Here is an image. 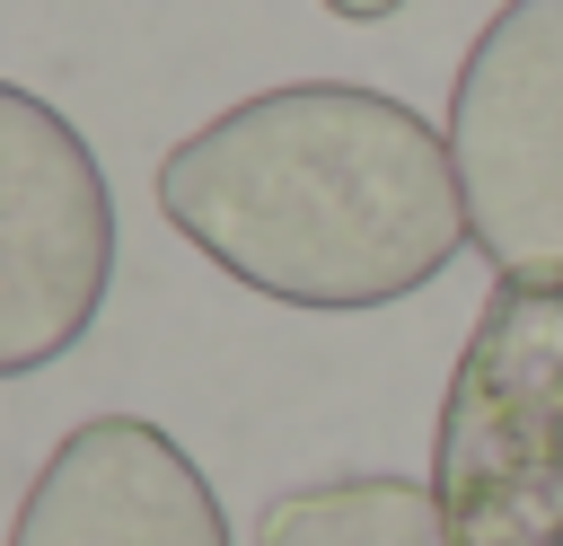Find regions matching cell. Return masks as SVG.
Segmentation results:
<instances>
[{"mask_svg":"<svg viewBox=\"0 0 563 546\" xmlns=\"http://www.w3.org/2000/svg\"><path fill=\"white\" fill-rule=\"evenodd\" d=\"M440 546H563V273L493 282L431 432Z\"/></svg>","mask_w":563,"mask_h":546,"instance_id":"obj_2","label":"cell"},{"mask_svg":"<svg viewBox=\"0 0 563 546\" xmlns=\"http://www.w3.org/2000/svg\"><path fill=\"white\" fill-rule=\"evenodd\" d=\"M449 159L475 255L501 282L563 273V0H501L449 88Z\"/></svg>","mask_w":563,"mask_h":546,"instance_id":"obj_3","label":"cell"},{"mask_svg":"<svg viewBox=\"0 0 563 546\" xmlns=\"http://www.w3.org/2000/svg\"><path fill=\"white\" fill-rule=\"evenodd\" d=\"M255 546H440L431 484L405 476H343V484H299L255 520Z\"/></svg>","mask_w":563,"mask_h":546,"instance_id":"obj_6","label":"cell"},{"mask_svg":"<svg viewBox=\"0 0 563 546\" xmlns=\"http://www.w3.org/2000/svg\"><path fill=\"white\" fill-rule=\"evenodd\" d=\"M325 9H334V18H361V26H369V18H396L405 0H325Z\"/></svg>","mask_w":563,"mask_h":546,"instance_id":"obj_7","label":"cell"},{"mask_svg":"<svg viewBox=\"0 0 563 546\" xmlns=\"http://www.w3.org/2000/svg\"><path fill=\"white\" fill-rule=\"evenodd\" d=\"M158 211L229 282L282 308H387L475 247L449 132L352 79H290L194 123L158 159Z\"/></svg>","mask_w":563,"mask_h":546,"instance_id":"obj_1","label":"cell"},{"mask_svg":"<svg viewBox=\"0 0 563 546\" xmlns=\"http://www.w3.org/2000/svg\"><path fill=\"white\" fill-rule=\"evenodd\" d=\"M9 546H229L202 467L141 414H97L35 467Z\"/></svg>","mask_w":563,"mask_h":546,"instance_id":"obj_5","label":"cell"},{"mask_svg":"<svg viewBox=\"0 0 563 546\" xmlns=\"http://www.w3.org/2000/svg\"><path fill=\"white\" fill-rule=\"evenodd\" d=\"M114 273L106 167L35 88H0V370L26 379L97 326Z\"/></svg>","mask_w":563,"mask_h":546,"instance_id":"obj_4","label":"cell"}]
</instances>
